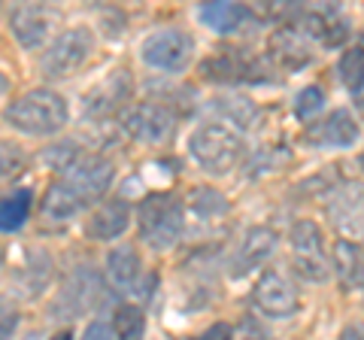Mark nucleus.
Listing matches in <instances>:
<instances>
[{
    "mask_svg": "<svg viewBox=\"0 0 364 340\" xmlns=\"http://www.w3.org/2000/svg\"><path fill=\"white\" fill-rule=\"evenodd\" d=\"M4 119L9 128L31 134V137H52L70 119V107L52 88H31L4 110Z\"/></svg>",
    "mask_w": 364,
    "mask_h": 340,
    "instance_id": "nucleus-1",
    "label": "nucleus"
},
{
    "mask_svg": "<svg viewBox=\"0 0 364 340\" xmlns=\"http://www.w3.org/2000/svg\"><path fill=\"white\" fill-rule=\"evenodd\" d=\"M136 225H140V237L143 243L164 253V249L176 246L186 228V216H182V201L170 191H158V195L143 198L140 210H136Z\"/></svg>",
    "mask_w": 364,
    "mask_h": 340,
    "instance_id": "nucleus-2",
    "label": "nucleus"
},
{
    "mask_svg": "<svg viewBox=\"0 0 364 340\" xmlns=\"http://www.w3.org/2000/svg\"><path fill=\"white\" fill-rule=\"evenodd\" d=\"M188 152L210 174H228L243 155V137L225 122H207L188 137Z\"/></svg>",
    "mask_w": 364,
    "mask_h": 340,
    "instance_id": "nucleus-3",
    "label": "nucleus"
},
{
    "mask_svg": "<svg viewBox=\"0 0 364 340\" xmlns=\"http://www.w3.org/2000/svg\"><path fill=\"white\" fill-rule=\"evenodd\" d=\"M91 55H95V33L88 28H67L43 52V58H40L43 76H49V79L73 76L76 70H82L88 64Z\"/></svg>",
    "mask_w": 364,
    "mask_h": 340,
    "instance_id": "nucleus-4",
    "label": "nucleus"
},
{
    "mask_svg": "<svg viewBox=\"0 0 364 340\" xmlns=\"http://www.w3.org/2000/svg\"><path fill=\"white\" fill-rule=\"evenodd\" d=\"M58 174H61V186H67L76 198L88 203L109 191L112 179H116V167H112L109 158L97 152H76L70 164L61 167Z\"/></svg>",
    "mask_w": 364,
    "mask_h": 340,
    "instance_id": "nucleus-5",
    "label": "nucleus"
},
{
    "mask_svg": "<svg viewBox=\"0 0 364 340\" xmlns=\"http://www.w3.org/2000/svg\"><path fill=\"white\" fill-rule=\"evenodd\" d=\"M289 243H291V265L304 280L322 282V280L331 277V262H328V253H325V237L313 219L294 222Z\"/></svg>",
    "mask_w": 364,
    "mask_h": 340,
    "instance_id": "nucleus-6",
    "label": "nucleus"
},
{
    "mask_svg": "<svg viewBox=\"0 0 364 340\" xmlns=\"http://www.w3.org/2000/svg\"><path fill=\"white\" fill-rule=\"evenodd\" d=\"M140 55L155 70L182 73L191 64V58H195V40H191V33L179 28H161V31H152L143 40Z\"/></svg>",
    "mask_w": 364,
    "mask_h": 340,
    "instance_id": "nucleus-7",
    "label": "nucleus"
},
{
    "mask_svg": "<svg viewBox=\"0 0 364 340\" xmlns=\"http://www.w3.org/2000/svg\"><path fill=\"white\" fill-rule=\"evenodd\" d=\"M100 298H104V280L91 265L76 267L70 277H67L61 294L52 304V316H64V319H76L88 310H95Z\"/></svg>",
    "mask_w": 364,
    "mask_h": 340,
    "instance_id": "nucleus-8",
    "label": "nucleus"
},
{
    "mask_svg": "<svg viewBox=\"0 0 364 340\" xmlns=\"http://www.w3.org/2000/svg\"><path fill=\"white\" fill-rule=\"evenodd\" d=\"M173 112L164 104H134L128 107L122 119V128L131 140L146 143V146H158L167 143L170 134H173Z\"/></svg>",
    "mask_w": 364,
    "mask_h": 340,
    "instance_id": "nucleus-9",
    "label": "nucleus"
},
{
    "mask_svg": "<svg viewBox=\"0 0 364 340\" xmlns=\"http://www.w3.org/2000/svg\"><path fill=\"white\" fill-rule=\"evenodd\" d=\"M252 304L264 316L286 319V316L298 313L301 294H298V286H294L286 274H279V270H264L252 289Z\"/></svg>",
    "mask_w": 364,
    "mask_h": 340,
    "instance_id": "nucleus-10",
    "label": "nucleus"
},
{
    "mask_svg": "<svg viewBox=\"0 0 364 340\" xmlns=\"http://www.w3.org/2000/svg\"><path fill=\"white\" fill-rule=\"evenodd\" d=\"M203 76L215 83H264L261 76H267V64L246 49H222L203 64Z\"/></svg>",
    "mask_w": 364,
    "mask_h": 340,
    "instance_id": "nucleus-11",
    "label": "nucleus"
},
{
    "mask_svg": "<svg viewBox=\"0 0 364 340\" xmlns=\"http://www.w3.org/2000/svg\"><path fill=\"white\" fill-rule=\"evenodd\" d=\"M277 246H279V234L273 228H267V225H255V228H249L243 234V240L234 246L231 258H228V274L231 277L249 274L252 267L264 265L267 258L277 253Z\"/></svg>",
    "mask_w": 364,
    "mask_h": 340,
    "instance_id": "nucleus-12",
    "label": "nucleus"
},
{
    "mask_svg": "<svg viewBox=\"0 0 364 340\" xmlns=\"http://www.w3.org/2000/svg\"><path fill=\"white\" fill-rule=\"evenodd\" d=\"M358 140V124L349 116V110H334L328 119L313 122L304 128V143L313 149H343Z\"/></svg>",
    "mask_w": 364,
    "mask_h": 340,
    "instance_id": "nucleus-13",
    "label": "nucleus"
},
{
    "mask_svg": "<svg viewBox=\"0 0 364 340\" xmlns=\"http://www.w3.org/2000/svg\"><path fill=\"white\" fill-rule=\"evenodd\" d=\"M325 207L340 231H346L352 237H364V186L352 183L331 191Z\"/></svg>",
    "mask_w": 364,
    "mask_h": 340,
    "instance_id": "nucleus-14",
    "label": "nucleus"
},
{
    "mask_svg": "<svg viewBox=\"0 0 364 340\" xmlns=\"http://www.w3.org/2000/svg\"><path fill=\"white\" fill-rule=\"evenodd\" d=\"M52 25H55V16H52V9H46V6H18V9H13V16H9V28H13L16 40L28 52H37L46 46Z\"/></svg>",
    "mask_w": 364,
    "mask_h": 340,
    "instance_id": "nucleus-15",
    "label": "nucleus"
},
{
    "mask_svg": "<svg viewBox=\"0 0 364 340\" xmlns=\"http://www.w3.org/2000/svg\"><path fill=\"white\" fill-rule=\"evenodd\" d=\"M131 95H134L131 76L124 70H116V73H109L104 83H97L95 88H91L88 97L82 100V107H85L88 116L104 119V116H109V112H116L124 100H131Z\"/></svg>",
    "mask_w": 364,
    "mask_h": 340,
    "instance_id": "nucleus-16",
    "label": "nucleus"
},
{
    "mask_svg": "<svg viewBox=\"0 0 364 340\" xmlns=\"http://www.w3.org/2000/svg\"><path fill=\"white\" fill-rule=\"evenodd\" d=\"M128 225H131L128 201L112 198V201H104L85 219V234L91 237V240H116V237H122L124 231H128Z\"/></svg>",
    "mask_w": 364,
    "mask_h": 340,
    "instance_id": "nucleus-17",
    "label": "nucleus"
},
{
    "mask_svg": "<svg viewBox=\"0 0 364 340\" xmlns=\"http://www.w3.org/2000/svg\"><path fill=\"white\" fill-rule=\"evenodd\" d=\"M143 277V258L134 246L122 243L112 246L107 255V280L112 282V289L119 292H131Z\"/></svg>",
    "mask_w": 364,
    "mask_h": 340,
    "instance_id": "nucleus-18",
    "label": "nucleus"
},
{
    "mask_svg": "<svg viewBox=\"0 0 364 340\" xmlns=\"http://www.w3.org/2000/svg\"><path fill=\"white\" fill-rule=\"evenodd\" d=\"M200 18H203V25L213 28L215 33H237L255 21L252 9H246L243 4H203Z\"/></svg>",
    "mask_w": 364,
    "mask_h": 340,
    "instance_id": "nucleus-19",
    "label": "nucleus"
},
{
    "mask_svg": "<svg viewBox=\"0 0 364 340\" xmlns=\"http://www.w3.org/2000/svg\"><path fill=\"white\" fill-rule=\"evenodd\" d=\"M331 267L346 286H364V246L355 240H337L331 253Z\"/></svg>",
    "mask_w": 364,
    "mask_h": 340,
    "instance_id": "nucleus-20",
    "label": "nucleus"
},
{
    "mask_svg": "<svg viewBox=\"0 0 364 340\" xmlns=\"http://www.w3.org/2000/svg\"><path fill=\"white\" fill-rule=\"evenodd\" d=\"M273 49H277V58L286 61L289 67H304L313 61L310 40H306L298 28H279L273 33Z\"/></svg>",
    "mask_w": 364,
    "mask_h": 340,
    "instance_id": "nucleus-21",
    "label": "nucleus"
},
{
    "mask_svg": "<svg viewBox=\"0 0 364 340\" xmlns=\"http://www.w3.org/2000/svg\"><path fill=\"white\" fill-rule=\"evenodd\" d=\"M82 207H85L82 198H76L67 186L55 183V186H49V191H46V198H43V219L67 222V219H73L76 213H82Z\"/></svg>",
    "mask_w": 364,
    "mask_h": 340,
    "instance_id": "nucleus-22",
    "label": "nucleus"
},
{
    "mask_svg": "<svg viewBox=\"0 0 364 340\" xmlns=\"http://www.w3.org/2000/svg\"><path fill=\"white\" fill-rule=\"evenodd\" d=\"M31 210H33V191L31 188H18L13 195H6L0 201V231L4 234L18 231L21 225L31 219Z\"/></svg>",
    "mask_w": 364,
    "mask_h": 340,
    "instance_id": "nucleus-23",
    "label": "nucleus"
},
{
    "mask_svg": "<svg viewBox=\"0 0 364 340\" xmlns=\"http://www.w3.org/2000/svg\"><path fill=\"white\" fill-rule=\"evenodd\" d=\"M337 73L343 79V85L349 88V95L355 97L358 110H364V46L343 52V58L337 64Z\"/></svg>",
    "mask_w": 364,
    "mask_h": 340,
    "instance_id": "nucleus-24",
    "label": "nucleus"
},
{
    "mask_svg": "<svg viewBox=\"0 0 364 340\" xmlns=\"http://www.w3.org/2000/svg\"><path fill=\"white\" fill-rule=\"evenodd\" d=\"M49 277H52V258L46 253H28V265L21 267L18 280L25 282V298H33L37 292H43L49 286Z\"/></svg>",
    "mask_w": 364,
    "mask_h": 340,
    "instance_id": "nucleus-25",
    "label": "nucleus"
},
{
    "mask_svg": "<svg viewBox=\"0 0 364 340\" xmlns=\"http://www.w3.org/2000/svg\"><path fill=\"white\" fill-rule=\"evenodd\" d=\"M213 110L222 116V122L228 124H237V128H252L255 119H258V110L252 100L246 97H215L213 100Z\"/></svg>",
    "mask_w": 364,
    "mask_h": 340,
    "instance_id": "nucleus-26",
    "label": "nucleus"
},
{
    "mask_svg": "<svg viewBox=\"0 0 364 340\" xmlns=\"http://www.w3.org/2000/svg\"><path fill=\"white\" fill-rule=\"evenodd\" d=\"M143 310L134 307V304H122L112 316V331L119 340H140L143 337Z\"/></svg>",
    "mask_w": 364,
    "mask_h": 340,
    "instance_id": "nucleus-27",
    "label": "nucleus"
},
{
    "mask_svg": "<svg viewBox=\"0 0 364 340\" xmlns=\"http://www.w3.org/2000/svg\"><path fill=\"white\" fill-rule=\"evenodd\" d=\"M28 167V155L18 143H9V140H0V183L4 179H16L18 174H25Z\"/></svg>",
    "mask_w": 364,
    "mask_h": 340,
    "instance_id": "nucleus-28",
    "label": "nucleus"
},
{
    "mask_svg": "<svg viewBox=\"0 0 364 340\" xmlns=\"http://www.w3.org/2000/svg\"><path fill=\"white\" fill-rule=\"evenodd\" d=\"M191 207H195L198 213H200V216H219V213H225L228 210V201L219 195V191H215V188H195V191H191Z\"/></svg>",
    "mask_w": 364,
    "mask_h": 340,
    "instance_id": "nucleus-29",
    "label": "nucleus"
},
{
    "mask_svg": "<svg viewBox=\"0 0 364 340\" xmlns=\"http://www.w3.org/2000/svg\"><path fill=\"white\" fill-rule=\"evenodd\" d=\"M322 107H325V92L318 85L304 88V92L298 95V100H294V112H298V119H310Z\"/></svg>",
    "mask_w": 364,
    "mask_h": 340,
    "instance_id": "nucleus-30",
    "label": "nucleus"
},
{
    "mask_svg": "<svg viewBox=\"0 0 364 340\" xmlns=\"http://www.w3.org/2000/svg\"><path fill=\"white\" fill-rule=\"evenodd\" d=\"M18 328V310L9 301H0V340H13Z\"/></svg>",
    "mask_w": 364,
    "mask_h": 340,
    "instance_id": "nucleus-31",
    "label": "nucleus"
},
{
    "mask_svg": "<svg viewBox=\"0 0 364 340\" xmlns=\"http://www.w3.org/2000/svg\"><path fill=\"white\" fill-rule=\"evenodd\" d=\"M82 340H119L116 331H112V325L109 322H91L85 331H82Z\"/></svg>",
    "mask_w": 364,
    "mask_h": 340,
    "instance_id": "nucleus-32",
    "label": "nucleus"
},
{
    "mask_svg": "<svg viewBox=\"0 0 364 340\" xmlns=\"http://www.w3.org/2000/svg\"><path fill=\"white\" fill-rule=\"evenodd\" d=\"M191 340H234V331H231V325H225V322H215L210 325L203 334L198 337H191Z\"/></svg>",
    "mask_w": 364,
    "mask_h": 340,
    "instance_id": "nucleus-33",
    "label": "nucleus"
},
{
    "mask_svg": "<svg viewBox=\"0 0 364 340\" xmlns=\"http://www.w3.org/2000/svg\"><path fill=\"white\" fill-rule=\"evenodd\" d=\"M240 340H270V337L264 334V328L255 325V319H246L240 328Z\"/></svg>",
    "mask_w": 364,
    "mask_h": 340,
    "instance_id": "nucleus-34",
    "label": "nucleus"
},
{
    "mask_svg": "<svg viewBox=\"0 0 364 340\" xmlns=\"http://www.w3.org/2000/svg\"><path fill=\"white\" fill-rule=\"evenodd\" d=\"M49 340H73V334H70V328H61V331H55Z\"/></svg>",
    "mask_w": 364,
    "mask_h": 340,
    "instance_id": "nucleus-35",
    "label": "nucleus"
},
{
    "mask_svg": "<svg viewBox=\"0 0 364 340\" xmlns=\"http://www.w3.org/2000/svg\"><path fill=\"white\" fill-rule=\"evenodd\" d=\"M343 340H364V337H361V331H358V328H349V331L343 334Z\"/></svg>",
    "mask_w": 364,
    "mask_h": 340,
    "instance_id": "nucleus-36",
    "label": "nucleus"
},
{
    "mask_svg": "<svg viewBox=\"0 0 364 340\" xmlns=\"http://www.w3.org/2000/svg\"><path fill=\"white\" fill-rule=\"evenodd\" d=\"M21 340H40V334H37V331H31V334H25Z\"/></svg>",
    "mask_w": 364,
    "mask_h": 340,
    "instance_id": "nucleus-37",
    "label": "nucleus"
},
{
    "mask_svg": "<svg viewBox=\"0 0 364 340\" xmlns=\"http://www.w3.org/2000/svg\"><path fill=\"white\" fill-rule=\"evenodd\" d=\"M4 88H6V79H4V73H0V92H4Z\"/></svg>",
    "mask_w": 364,
    "mask_h": 340,
    "instance_id": "nucleus-38",
    "label": "nucleus"
},
{
    "mask_svg": "<svg viewBox=\"0 0 364 340\" xmlns=\"http://www.w3.org/2000/svg\"><path fill=\"white\" fill-rule=\"evenodd\" d=\"M0 267H4V253H0Z\"/></svg>",
    "mask_w": 364,
    "mask_h": 340,
    "instance_id": "nucleus-39",
    "label": "nucleus"
},
{
    "mask_svg": "<svg viewBox=\"0 0 364 340\" xmlns=\"http://www.w3.org/2000/svg\"><path fill=\"white\" fill-rule=\"evenodd\" d=\"M361 167H364V155H361Z\"/></svg>",
    "mask_w": 364,
    "mask_h": 340,
    "instance_id": "nucleus-40",
    "label": "nucleus"
}]
</instances>
